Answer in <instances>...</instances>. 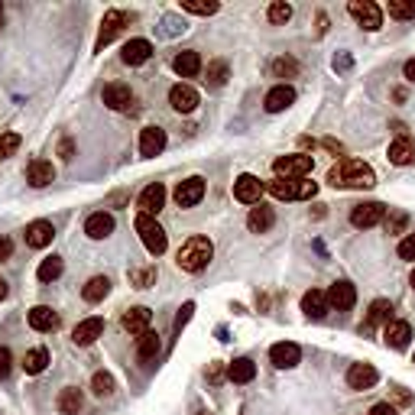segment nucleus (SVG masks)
<instances>
[{
	"label": "nucleus",
	"instance_id": "f257e3e1",
	"mask_svg": "<svg viewBox=\"0 0 415 415\" xmlns=\"http://www.w3.org/2000/svg\"><path fill=\"white\" fill-rule=\"evenodd\" d=\"M328 182L334 189H370V185H376V176H373V169L366 162L344 156V159H338L331 166Z\"/></svg>",
	"mask_w": 415,
	"mask_h": 415
},
{
	"label": "nucleus",
	"instance_id": "f03ea898",
	"mask_svg": "<svg viewBox=\"0 0 415 415\" xmlns=\"http://www.w3.org/2000/svg\"><path fill=\"white\" fill-rule=\"evenodd\" d=\"M214 256V244L208 237H189L182 244V250L176 254V263L182 273H201Z\"/></svg>",
	"mask_w": 415,
	"mask_h": 415
},
{
	"label": "nucleus",
	"instance_id": "7ed1b4c3",
	"mask_svg": "<svg viewBox=\"0 0 415 415\" xmlns=\"http://www.w3.org/2000/svg\"><path fill=\"white\" fill-rule=\"evenodd\" d=\"M279 201H305V198H315L318 185L315 182H305V179H273L266 185Z\"/></svg>",
	"mask_w": 415,
	"mask_h": 415
},
{
	"label": "nucleus",
	"instance_id": "20e7f679",
	"mask_svg": "<svg viewBox=\"0 0 415 415\" xmlns=\"http://www.w3.org/2000/svg\"><path fill=\"white\" fill-rule=\"evenodd\" d=\"M136 234H140L143 246H146L153 256H162L166 254V246H169V237H166V231L159 227V221L149 218V214H140L136 218Z\"/></svg>",
	"mask_w": 415,
	"mask_h": 415
},
{
	"label": "nucleus",
	"instance_id": "39448f33",
	"mask_svg": "<svg viewBox=\"0 0 415 415\" xmlns=\"http://www.w3.org/2000/svg\"><path fill=\"white\" fill-rule=\"evenodd\" d=\"M315 169V159L309 153H292V156H279L273 162L276 179H305L309 172Z\"/></svg>",
	"mask_w": 415,
	"mask_h": 415
},
{
	"label": "nucleus",
	"instance_id": "423d86ee",
	"mask_svg": "<svg viewBox=\"0 0 415 415\" xmlns=\"http://www.w3.org/2000/svg\"><path fill=\"white\" fill-rule=\"evenodd\" d=\"M383 218H386V204H380V201H366V204H354L351 208V224L357 231L376 227Z\"/></svg>",
	"mask_w": 415,
	"mask_h": 415
},
{
	"label": "nucleus",
	"instance_id": "0eeeda50",
	"mask_svg": "<svg viewBox=\"0 0 415 415\" xmlns=\"http://www.w3.org/2000/svg\"><path fill=\"white\" fill-rule=\"evenodd\" d=\"M347 10H351V16L354 20L360 23V26L364 29H380L383 26V14H380V7H376V4H370V0H351V4H347Z\"/></svg>",
	"mask_w": 415,
	"mask_h": 415
},
{
	"label": "nucleus",
	"instance_id": "6e6552de",
	"mask_svg": "<svg viewBox=\"0 0 415 415\" xmlns=\"http://www.w3.org/2000/svg\"><path fill=\"white\" fill-rule=\"evenodd\" d=\"M130 20H134V16H130V14H124V10H107L104 23H101V36H98V46H94V49H98V52H104V46H107V43H114V36H117L120 29L127 26Z\"/></svg>",
	"mask_w": 415,
	"mask_h": 415
},
{
	"label": "nucleus",
	"instance_id": "1a4fd4ad",
	"mask_svg": "<svg viewBox=\"0 0 415 415\" xmlns=\"http://www.w3.org/2000/svg\"><path fill=\"white\" fill-rule=\"evenodd\" d=\"M263 189H266V185H263L260 179L244 172V176H237V182H234V198H237L240 204H260Z\"/></svg>",
	"mask_w": 415,
	"mask_h": 415
},
{
	"label": "nucleus",
	"instance_id": "9d476101",
	"mask_svg": "<svg viewBox=\"0 0 415 415\" xmlns=\"http://www.w3.org/2000/svg\"><path fill=\"white\" fill-rule=\"evenodd\" d=\"M149 321H153V311L146 305H136V309L124 311V318H120V324H124V331H127L130 338H143L149 331Z\"/></svg>",
	"mask_w": 415,
	"mask_h": 415
},
{
	"label": "nucleus",
	"instance_id": "9b49d317",
	"mask_svg": "<svg viewBox=\"0 0 415 415\" xmlns=\"http://www.w3.org/2000/svg\"><path fill=\"white\" fill-rule=\"evenodd\" d=\"M101 101H104L111 111H130L134 91H130V85H124V81H111V85H104V91H101Z\"/></svg>",
	"mask_w": 415,
	"mask_h": 415
},
{
	"label": "nucleus",
	"instance_id": "f8f14e48",
	"mask_svg": "<svg viewBox=\"0 0 415 415\" xmlns=\"http://www.w3.org/2000/svg\"><path fill=\"white\" fill-rule=\"evenodd\" d=\"M201 198H204V179L201 176H191V179H185V182H179V189H176L179 208H195Z\"/></svg>",
	"mask_w": 415,
	"mask_h": 415
},
{
	"label": "nucleus",
	"instance_id": "ddd939ff",
	"mask_svg": "<svg viewBox=\"0 0 415 415\" xmlns=\"http://www.w3.org/2000/svg\"><path fill=\"white\" fill-rule=\"evenodd\" d=\"M104 334V318H85V321H78L75 324V331H71V341H75L78 347H88V344H94V341Z\"/></svg>",
	"mask_w": 415,
	"mask_h": 415
},
{
	"label": "nucleus",
	"instance_id": "4468645a",
	"mask_svg": "<svg viewBox=\"0 0 415 415\" xmlns=\"http://www.w3.org/2000/svg\"><path fill=\"white\" fill-rule=\"evenodd\" d=\"M328 296V305L331 309H338V311H347V309H354V302H357V289L351 286L347 279H341V282H334V286L324 292Z\"/></svg>",
	"mask_w": 415,
	"mask_h": 415
},
{
	"label": "nucleus",
	"instance_id": "2eb2a0df",
	"mask_svg": "<svg viewBox=\"0 0 415 415\" xmlns=\"http://www.w3.org/2000/svg\"><path fill=\"white\" fill-rule=\"evenodd\" d=\"M169 104H172V111H179V114H191L198 104H201V98H198V91L191 85H172V91H169Z\"/></svg>",
	"mask_w": 415,
	"mask_h": 415
},
{
	"label": "nucleus",
	"instance_id": "dca6fc26",
	"mask_svg": "<svg viewBox=\"0 0 415 415\" xmlns=\"http://www.w3.org/2000/svg\"><path fill=\"white\" fill-rule=\"evenodd\" d=\"M162 204H166V185L153 182V185H146V189H143L136 208H140V214H149V218H153V214L162 211Z\"/></svg>",
	"mask_w": 415,
	"mask_h": 415
},
{
	"label": "nucleus",
	"instance_id": "f3484780",
	"mask_svg": "<svg viewBox=\"0 0 415 415\" xmlns=\"http://www.w3.org/2000/svg\"><path fill=\"white\" fill-rule=\"evenodd\" d=\"M269 360H273V366H279V370H292V366L302 360V351H299V344H292V341H282V344L269 347Z\"/></svg>",
	"mask_w": 415,
	"mask_h": 415
},
{
	"label": "nucleus",
	"instance_id": "a211bd4d",
	"mask_svg": "<svg viewBox=\"0 0 415 415\" xmlns=\"http://www.w3.org/2000/svg\"><path fill=\"white\" fill-rule=\"evenodd\" d=\"M376 380H380V373L370 364H354L351 370H347V386L351 389H373Z\"/></svg>",
	"mask_w": 415,
	"mask_h": 415
},
{
	"label": "nucleus",
	"instance_id": "6ab92c4d",
	"mask_svg": "<svg viewBox=\"0 0 415 415\" xmlns=\"http://www.w3.org/2000/svg\"><path fill=\"white\" fill-rule=\"evenodd\" d=\"M52 237H56V227H52V221H33V224H26V246H33V250H43V246H49Z\"/></svg>",
	"mask_w": 415,
	"mask_h": 415
},
{
	"label": "nucleus",
	"instance_id": "aec40b11",
	"mask_svg": "<svg viewBox=\"0 0 415 415\" xmlns=\"http://www.w3.org/2000/svg\"><path fill=\"white\" fill-rule=\"evenodd\" d=\"M52 179H56V169L49 159H33L26 166V182L33 189H46V185H52Z\"/></svg>",
	"mask_w": 415,
	"mask_h": 415
},
{
	"label": "nucleus",
	"instance_id": "412c9836",
	"mask_svg": "<svg viewBox=\"0 0 415 415\" xmlns=\"http://www.w3.org/2000/svg\"><path fill=\"white\" fill-rule=\"evenodd\" d=\"M29 328L33 331H43V334H52V331L59 328V315L49 309V305H36V309H29Z\"/></svg>",
	"mask_w": 415,
	"mask_h": 415
},
{
	"label": "nucleus",
	"instance_id": "4be33fe9",
	"mask_svg": "<svg viewBox=\"0 0 415 415\" xmlns=\"http://www.w3.org/2000/svg\"><path fill=\"white\" fill-rule=\"evenodd\" d=\"M162 149H166V130L162 127H146L140 134V156H146V159H153V156H159Z\"/></svg>",
	"mask_w": 415,
	"mask_h": 415
},
{
	"label": "nucleus",
	"instance_id": "5701e85b",
	"mask_svg": "<svg viewBox=\"0 0 415 415\" xmlns=\"http://www.w3.org/2000/svg\"><path fill=\"white\" fill-rule=\"evenodd\" d=\"M389 162H393V166H412L415 162V143L409 140L406 134H399L389 143Z\"/></svg>",
	"mask_w": 415,
	"mask_h": 415
},
{
	"label": "nucleus",
	"instance_id": "b1692460",
	"mask_svg": "<svg viewBox=\"0 0 415 415\" xmlns=\"http://www.w3.org/2000/svg\"><path fill=\"white\" fill-rule=\"evenodd\" d=\"M328 309H331L328 296H324L321 289H311V292H305V296H302V311L311 318V321H321V318L328 315Z\"/></svg>",
	"mask_w": 415,
	"mask_h": 415
},
{
	"label": "nucleus",
	"instance_id": "393cba45",
	"mask_svg": "<svg viewBox=\"0 0 415 415\" xmlns=\"http://www.w3.org/2000/svg\"><path fill=\"white\" fill-rule=\"evenodd\" d=\"M85 234L91 240H104V237H111L114 234V214H107V211H94L91 218L85 221Z\"/></svg>",
	"mask_w": 415,
	"mask_h": 415
},
{
	"label": "nucleus",
	"instance_id": "a878e982",
	"mask_svg": "<svg viewBox=\"0 0 415 415\" xmlns=\"http://www.w3.org/2000/svg\"><path fill=\"white\" fill-rule=\"evenodd\" d=\"M409 338H412V328H409V321H389L386 328H383V341H386L393 351H402V347L409 344Z\"/></svg>",
	"mask_w": 415,
	"mask_h": 415
},
{
	"label": "nucleus",
	"instance_id": "bb28decb",
	"mask_svg": "<svg viewBox=\"0 0 415 415\" xmlns=\"http://www.w3.org/2000/svg\"><path fill=\"white\" fill-rule=\"evenodd\" d=\"M149 56H153V43H149V39H130V43L124 46V52H120V59L127 65H143Z\"/></svg>",
	"mask_w": 415,
	"mask_h": 415
},
{
	"label": "nucleus",
	"instance_id": "cd10ccee",
	"mask_svg": "<svg viewBox=\"0 0 415 415\" xmlns=\"http://www.w3.org/2000/svg\"><path fill=\"white\" fill-rule=\"evenodd\" d=\"M296 101V88H289V85H276L273 91L266 94V101H263V107H266L269 114H279V111H286L289 104Z\"/></svg>",
	"mask_w": 415,
	"mask_h": 415
},
{
	"label": "nucleus",
	"instance_id": "c85d7f7f",
	"mask_svg": "<svg viewBox=\"0 0 415 415\" xmlns=\"http://www.w3.org/2000/svg\"><path fill=\"white\" fill-rule=\"evenodd\" d=\"M273 224H276V214L266 204H256V208H250V214H246V227L254 234H266Z\"/></svg>",
	"mask_w": 415,
	"mask_h": 415
},
{
	"label": "nucleus",
	"instance_id": "c756f323",
	"mask_svg": "<svg viewBox=\"0 0 415 415\" xmlns=\"http://www.w3.org/2000/svg\"><path fill=\"white\" fill-rule=\"evenodd\" d=\"M172 69H176V75H182V78H195L198 71H201V56L198 52H179L176 59H172Z\"/></svg>",
	"mask_w": 415,
	"mask_h": 415
},
{
	"label": "nucleus",
	"instance_id": "7c9ffc66",
	"mask_svg": "<svg viewBox=\"0 0 415 415\" xmlns=\"http://www.w3.org/2000/svg\"><path fill=\"white\" fill-rule=\"evenodd\" d=\"M254 376H256V364L250 357H240L227 366V380L231 383H250Z\"/></svg>",
	"mask_w": 415,
	"mask_h": 415
},
{
	"label": "nucleus",
	"instance_id": "2f4dec72",
	"mask_svg": "<svg viewBox=\"0 0 415 415\" xmlns=\"http://www.w3.org/2000/svg\"><path fill=\"white\" fill-rule=\"evenodd\" d=\"M46 366H49V351H46V347H33V351L23 354V370H26L29 376H39Z\"/></svg>",
	"mask_w": 415,
	"mask_h": 415
},
{
	"label": "nucleus",
	"instance_id": "473e14b6",
	"mask_svg": "<svg viewBox=\"0 0 415 415\" xmlns=\"http://www.w3.org/2000/svg\"><path fill=\"white\" fill-rule=\"evenodd\" d=\"M389 321H393V305H389L386 299H376V302L370 305V315H366L364 328L370 331V328H376V324H389Z\"/></svg>",
	"mask_w": 415,
	"mask_h": 415
},
{
	"label": "nucleus",
	"instance_id": "72a5a7b5",
	"mask_svg": "<svg viewBox=\"0 0 415 415\" xmlns=\"http://www.w3.org/2000/svg\"><path fill=\"white\" fill-rule=\"evenodd\" d=\"M159 347H162L159 334H156V331H146L143 338H136V357L146 360V364H149V360L159 357Z\"/></svg>",
	"mask_w": 415,
	"mask_h": 415
},
{
	"label": "nucleus",
	"instance_id": "f704fd0d",
	"mask_svg": "<svg viewBox=\"0 0 415 415\" xmlns=\"http://www.w3.org/2000/svg\"><path fill=\"white\" fill-rule=\"evenodd\" d=\"M107 292H111V279H107V276H91V279L85 282V289H81L85 302H101Z\"/></svg>",
	"mask_w": 415,
	"mask_h": 415
},
{
	"label": "nucleus",
	"instance_id": "c9c22d12",
	"mask_svg": "<svg viewBox=\"0 0 415 415\" xmlns=\"http://www.w3.org/2000/svg\"><path fill=\"white\" fill-rule=\"evenodd\" d=\"M59 412H62V415H78V412H81V393H78L75 386H65L62 393H59Z\"/></svg>",
	"mask_w": 415,
	"mask_h": 415
},
{
	"label": "nucleus",
	"instance_id": "e433bc0d",
	"mask_svg": "<svg viewBox=\"0 0 415 415\" xmlns=\"http://www.w3.org/2000/svg\"><path fill=\"white\" fill-rule=\"evenodd\" d=\"M62 269H65L62 256H49V260H43V263H39L36 276H39V282H56L59 276H62Z\"/></svg>",
	"mask_w": 415,
	"mask_h": 415
},
{
	"label": "nucleus",
	"instance_id": "4c0bfd02",
	"mask_svg": "<svg viewBox=\"0 0 415 415\" xmlns=\"http://www.w3.org/2000/svg\"><path fill=\"white\" fill-rule=\"evenodd\" d=\"M91 389H94V396H101V399H104V396H114V389H117V383H114V376L107 370H98L91 376Z\"/></svg>",
	"mask_w": 415,
	"mask_h": 415
},
{
	"label": "nucleus",
	"instance_id": "58836bf2",
	"mask_svg": "<svg viewBox=\"0 0 415 415\" xmlns=\"http://www.w3.org/2000/svg\"><path fill=\"white\" fill-rule=\"evenodd\" d=\"M182 10L185 14H198V16H211L221 10V4L218 0H208V4L204 0H182Z\"/></svg>",
	"mask_w": 415,
	"mask_h": 415
},
{
	"label": "nucleus",
	"instance_id": "ea45409f",
	"mask_svg": "<svg viewBox=\"0 0 415 415\" xmlns=\"http://www.w3.org/2000/svg\"><path fill=\"white\" fill-rule=\"evenodd\" d=\"M211 88H221L227 81V62L224 59H214V62H208V78H204Z\"/></svg>",
	"mask_w": 415,
	"mask_h": 415
},
{
	"label": "nucleus",
	"instance_id": "a19ab883",
	"mask_svg": "<svg viewBox=\"0 0 415 415\" xmlns=\"http://www.w3.org/2000/svg\"><path fill=\"white\" fill-rule=\"evenodd\" d=\"M389 16H396V20H415V0H389Z\"/></svg>",
	"mask_w": 415,
	"mask_h": 415
},
{
	"label": "nucleus",
	"instance_id": "79ce46f5",
	"mask_svg": "<svg viewBox=\"0 0 415 415\" xmlns=\"http://www.w3.org/2000/svg\"><path fill=\"white\" fill-rule=\"evenodd\" d=\"M153 282H156V266L130 269V286H136V289H149Z\"/></svg>",
	"mask_w": 415,
	"mask_h": 415
},
{
	"label": "nucleus",
	"instance_id": "37998d69",
	"mask_svg": "<svg viewBox=\"0 0 415 415\" xmlns=\"http://www.w3.org/2000/svg\"><path fill=\"white\" fill-rule=\"evenodd\" d=\"M266 20L269 23H289V20H292V7H289V4H282V0H276V4H269Z\"/></svg>",
	"mask_w": 415,
	"mask_h": 415
},
{
	"label": "nucleus",
	"instance_id": "c03bdc74",
	"mask_svg": "<svg viewBox=\"0 0 415 415\" xmlns=\"http://www.w3.org/2000/svg\"><path fill=\"white\" fill-rule=\"evenodd\" d=\"M296 71H299L296 59H276V62H273V75L276 78H292Z\"/></svg>",
	"mask_w": 415,
	"mask_h": 415
},
{
	"label": "nucleus",
	"instance_id": "a18cd8bd",
	"mask_svg": "<svg viewBox=\"0 0 415 415\" xmlns=\"http://www.w3.org/2000/svg\"><path fill=\"white\" fill-rule=\"evenodd\" d=\"M16 149H20V134H4V136H0V159H10Z\"/></svg>",
	"mask_w": 415,
	"mask_h": 415
},
{
	"label": "nucleus",
	"instance_id": "49530a36",
	"mask_svg": "<svg viewBox=\"0 0 415 415\" xmlns=\"http://www.w3.org/2000/svg\"><path fill=\"white\" fill-rule=\"evenodd\" d=\"M10 370H14V354L7 347H0V380H7Z\"/></svg>",
	"mask_w": 415,
	"mask_h": 415
},
{
	"label": "nucleus",
	"instance_id": "de8ad7c7",
	"mask_svg": "<svg viewBox=\"0 0 415 415\" xmlns=\"http://www.w3.org/2000/svg\"><path fill=\"white\" fill-rule=\"evenodd\" d=\"M191 311H195V302H185V305H182V309H179V315H176V331H182V328H185V324H189Z\"/></svg>",
	"mask_w": 415,
	"mask_h": 415
},
{
	"label": "nucleus",
	"instance_id": "09e8293b",
	"mask_svg": "<svg viewBox=\"0 0 415 415\" xmlns=\"http://www.w3.org/2000/svg\"><path fill=\"white\" fill-rule=\"evenodd\" d=\"M399 256L402 260H415V234H409V237L399 244Z\"/></svg>",
	"mask_w": 415,
	"mask_h": 415
},
{
	"label": "nucleus",
	"instance_id": "8fccbe9b",
	"mask_svg": "<svg viewBox=\"0 0 415 415\" xmlns=\"http://www.w3.org/2000/svg\"><path fill=\"white\" fill-rule=\"evenodd\" d=\"M10 256H14V240L0 237V260H10Z\"/></svg>",
	"mask_w": 415,
	"mask_h": 415
},
{
	"label": "nucleus",
	"instance_id": "3c124183",
	"mask_svg": "<svg viewBox=\"0 0 415 415\" xmlns=\"http://www.w3.org/2000/svg\"><path fill=\"white\" fill-rule=\"evenodd\" d=\"M370 415H399V412H396V406H389V402H376V406L370 409Z\"/></svg>",
	"mask_w": 415,
	"mask_h": 415
},
{
	"label": "nucleus",
	"instance_id": "603ef678",
	"mask_svg": "<svg viewBox=\"0 0 415 415\" xmlns=\"http://www.w3.org/2000/svg\"><path fill=\"white\" fill-rule=\"evenodd\" d=\"M208 380H211V383L224 380V364H211V366H208Z\"/></svg>",
	"mask_w": 415,
	"mask_h": 415
},
{
	"label": "nucleus",
	"instance_id": "864d4df0",
	"mask_svg": "<svg viewBox=\"0 0 415 415\" xmlns=\"http://www.w3.org/2000/svg\"><path fill=\"white\" fill-rule=\"evenodd\" d=\"M406 224H409V218H406V214H396V218L389 221L386 227H389V234H399V231H402V227H406Z\"/></svg>",
	"mask_w": 415,
	"mask_h": 415
},
{
	"label": "nucleus",
	"instance_id": "5fc2aeb1",
	"mask_svg": "<svg viewBox=\"0 0 415 415\" xmlns=\"http://www.w3.org/2000/svg\"><path fill=\"white\" fill-rule=\"evenodd\" d=\"M396 402H399V406H409V402H412V396H409L402 386H396Z\"/></svg>",
	"mask_w": 415,
	"mask_h": 415
},
{
	"label": "nucleus",
	"instance_id": "6e6d98bb",
	"mask_svg": "<svg viewBox=\"0 0 415 415\" xmlns=\"http://www.w3.org/2000/svg\"><path fill=\"white\" fill-rule=\"evenodd\" d=\"M402 75H406L409 81H415V59H409V62L402 65Z\"/></svg>",
	"mask_w": 415,
	"mask_h": 415
},
{
	"label": "nucleus",
	"instance_id": "4d7b16f0",
	"mask_svg": "<svg viewBox=\"0 0 415 415\" xmlns=\"http://www.w3.org/2000/svg\"><path fill=\"white\" fill-rule=\"evenodd\" d=\"M324 146H328V149H331V153H344V146H341V143H338V140H324Z\"/></svg>",
	"mask_w": 415,
	"mask_h": 415
},
{
	"label": "nucleus",
	"instance_id": "13d9d810",
	"mask_svg": "<svg viewBox=\"0 0 415 415\" xmlns=\"http://www.w3.org/2000/svg\"><path fill=\"white\" fill-rule=\"evenodd\" d=\"M7 292H10V289H7V279H4V276H0V302H4V299H7Z\"/></svg>",
	"mask_w": 415,
	"mask_h": 415
},
{
	"label": "nucleus",
	"instance_id": "bf43d9fd",
	"mask_svg": "<svg viewBox=\"0 0 415 415\" xmlns=\"http://www.w3.org/2000/svg\"><path fill=\"white\" fill-rule=\"evenodd\" d=\"M62 159H71V143L69 140L62 143Z\"/></svg>",
	"mask_w": 415,
	"mask_h": 415
},
{
	"label": "nucleus",
	"instance_id": "052dcab7",
	"mask_svg": "<svg viewBox=\"0 0 415 415\" xmlns=\"http://www.w3.org/2000/svg\"><path fill=\"white\" fill-rule=\"evenodd\" d=\"M409 282H412V289H415V269H412V279H409Z\"/></svg>",
	"mask_w": 415,
	"mask_h": 415
},
{
	"label": "nucleus",
	"instance_id": "680f3d73",
	"mask_svg": "<svg viewBox=\"0 0 415 415\" xmlns=\"http://www.w3.org/2000/svg\"><path fill=\"white\" fill-rule=\"evenodd\" d=\"M0 16H4V7H0Z\"/></svg>",
	"mask_w": 415,
	"mask_h": 415
},
{
	"label": "nucleus",
	"instance_id": "e2e57ef3",
	"mask_svg": "<svg viewBox=\"0 0 415 415\" xmlns=\"http://www.w3.org/2000/svg\"><path fill=\"white\" fill-rule=\"evenodd\" d=\"M198 415H208V412H198Z\"/></svg>",
	"mask_w": 415,
	"mask_h": 415
}]
</instances>
